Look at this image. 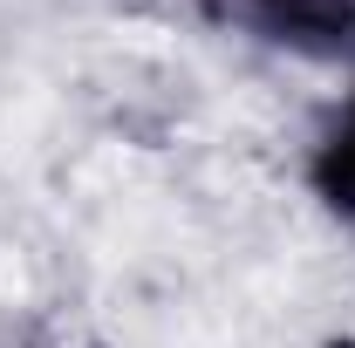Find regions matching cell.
Listing matches in <instances>:
<instances>
[{
  "instance_id": "obj_1",
  "label": "cell",
  "mask_w": 355,
  "mask_h": 348,
  "mask_svg": "<svg viewBox=\"0 0 355 348\" xmlns=\"http://www.w3.org/2000/svg\"><path fill=\"white\" fill-rule=\"evenodd\" d=\"M219 14L294 48H335L355 35V0H219Z\"/></svg>"
},
{
  "instance_id": "obj_2",
  "label": "cell",
  "mask_w": 355,
  "mask_h": 348,
  "mask_svg": "<svg viewBox=\"0 0 355 348\" xmlns=\"http://www.w3.org/2000/svg\"><path fill=\"white\" fill-rule=\"evenodd\" d=\"M314 177H321V191H328L342 212H355V96H349V110H342V123L328 130V143H321Z\"/></svg>"
}]
</instances>
